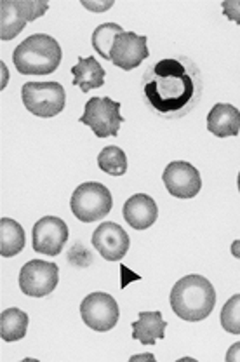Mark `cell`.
Returning <instances> with one entry per match:
<instances>
[{
    "mask_svg": "<svg viewBox=\"0 0 240 362\" xmlns=\"http://www.w3.org/2000/svg\"><path fill=\"white\" fill-rule=\"evenodd\" d=\"M0 70H2V82H0V89H6L7 88V82H9V70H7L6 63H0Z\"/></svg>",
    "mask_w": 240,
    "mask_h": 362,
    "instance_id": "obj_26",
    "label": "cell"
},
{
    "mask_svg": "<svg viewBox=\"0 0 240 362\" xmlns=\"http://www.w3.org/2000/svg\"><path fill=\"white\" fill-rule=\"evenodd\" d=\"M237 187H239V192H240V173H239V178H237Z\"/></svg>",
    "mask_w": 240,
    "mask_h": 362,
    "instance_id": "obj_29",
    "label": "cell"
},
{
    "mask_svg": "<svg viewBox=\"0 0 240 362\" xmlns=\"http://www.w3.org/2000/svg\"><path fill=\"white\" fill-rule=\"evenodd\" d=\"M221 326L227 333L240 334V293L234 294L221 308Z\"/></svg>",
    "mask_w": 240,
    "mask_h": 362,
    "instance_id": "obj_22",
    "label": "cell"
},
{
    "mask_svg": "<svg viewBox=\"0 0 240 362\" xmlns=\"http://www.w3.org/2000/svg\"><path fill=\"white\" fill-rule=\"evenodd\" d=\"M68 240V226L58 216H44L33 225V251L58 256Z\"/></svg>",
    "mask_w": 240,
    "mask_h": 362,
    "instance_id": "obj_11",
    "label": "cell"
},
{
    "mask_svg": "<svg viewBox=\"0 0 240 362\" xmlns=\"http://www.w3.org/2000/svg\"><path fill=\"white\" fill-rule=\"evenodd\" d=\"M208 129L217 138L239 136L240 133V110L234 105L216 103L208 113Z\"/></svg>",
    "mask_w": 240,
    "mask_h": 362,
    "instance_id": "obj_15",
    "label": "cell"
},
{
    "mask_svg": "<svg viewBox=\"0 0 240 362\" xmlns=\"http://www.w3.org/2000/svg\"><path fill=\"white\" fill-rule=\"evenodd\" d=\"M224 359H227V362H240V341L234 343V345L228 349Z\"/></svg>",
    "mask_w": 240,
    "mask_h": 362,
    "instance_id": "obj_25",
    "label": "cell"
},
{
    "mask_svg": "<svg viewBox=\"0 0 240 362\" xmlns=\"http://www.w3.org/2000/svg\"><path fill=\"white\" fill-rule=\"evenodd\" d=\"M59 281V267L44 259L25 263L20 272V288L26 296L44 298L56 289Z\"/></svg>",
    "mask_w": 240,
    "mask_h": 362,
    "instance_id": "obj_9",
    "label": "cell"
},
{
    "mask_svg": "<svg viewBox=\"0 0 240 362\" xmlns=\"http://www.w3.org/2000/svg\"><path fill=\"white\" fill-rule=\"evenodd\" d=\"M25 247V230L11 218L0 220V255L2 258H13Z\"/></svg>",
    "mask_w": 240,
    "mask_h": 362,
    "instance_id": "obj_18",
    "label": "cell"
},
{
    "mask_svg": "<svg viewBox=\"0 0 240 362\" xmlns=\"http://www.w3.org/2000/svg\"><path fill=\"white\" fill-rule=\"evenodd\" d=\"M150 56L145 35H136L134 32H122L115 39L110 51V62L122 70L131 71L140 66Z\"/></svg>",
    "mask_w": 240,
    "mask_h": 362,
    "instance_id": "obj_12",
    "label": "cell"
},
{
    "mask_svg": "<svg viewBox=\"0 0 240 362\" xmlns=\"http://www.w3.org/2000/svg\"><path fill=\"white\" fill-rule=\"evenodd\" d=\"M63 51L59 42L46 33L30 35L14 49L13 62L21 75H49L58 70Z\"/></svg>",
    "mask_w": 240,
    "mask_h": 362,
    "instance_id": "obj_3",
    "label": "cell"
},
{
    "mask_svg": "<svg viewBox=\"0 0 240 362\" xmlns=\"http://www.w3.org/2000/svg\"><path fill=\"white\" fill-rule=\"evenodd\" d=\"M126 32L117 23H103L92 32V47L103 59H110V51L114 47L115 39L119 33Z\"/></svg>",
    "mask_w": 240,
    "mask_h": 362,
    "instance_id": "obj_20",
    "label": "cell"
},
{
    "mask_svg": "<svg viewBox=\"0 0 240 362\" xmlns=\"http://www.w3.org/2000/svg\"><path fill=\"white\" fill-rule=\"evenodd\" d=\"M80 315L85 326L104 333V331H110L117 326L120 312L117 301L112 294L96 291L88 294L82 300Z\"/></svg>",
    "mask_w": 240,
    "mask_h": 362,
    "instance_id": "obj_8",
    "label": "cell"
},
{
    "mask_svg": "<svg viewBox=\"0 0 240 362\" xmlns=\"http://www.w3.org/2000/svg\"><path fill=\"white\" fill-rule=\"evenodd\" d=\"M80 124L91 127L97 138H110L117 136L120 126L124 124V117L120 115V103L108 96H96L85 103Z\"/></svg>",
    "mask_w": 240,
    "mask_h": 362,
    "instance_id": "obj_7",
    "label": "cell"
},
{
    "mask_svg": "<svg viewBox=\"0 0 240 362\" xmlns=\"http://www.w3.org/2000/svg\"><path fill=\"white\" fill-rule=\"evenodd\" d=\"M92 246L108 262H120L127 255L131 239L115 221H104L92 233Z\"/></svg>",
    "mask_w": 240,
    "mask_h": 362,
    "instance_id": "obj_13",
    "label": "cell"
},
{
    "mask_svg": "<svg viewBox=\"0 0 240 362\" xmlns=\"http://www.w3.org/2000/svg\"><path fill=\"white\" fill-rule=\"evenodd\" d=\"M49 4L39 0H2L0 4V39L13 40L23 32L25 25L47 13Z\"/></svg>",
    "mask_w": 240,
    "mask_h": 362,
    "instance_id": "obj_6",
    "label": "cell"
},
{
    "mask_svg": "<svg viewBox=\"0 0 240 362\" xmlns=\"http://www.w3.org/2000/svg\"><path fill=\"white\" fill-rule=\"evenodd\" d=\"M112 206H114V199H112L110 190L103 183H96V181H85L78 185L70 199L73 216L82 223H95V221L103 220L112 211Z\"/></svg>",
    "mask_w": 240,
    "mask_h": 362,
    "instance_id": "obj_4",
    "label": "cell"
},
{
    "mask_svg": "<svg viewBox=\"0 0 240 362\" xmlns=\"http://www.w3.org/2000/svg\"><path fill=\"white\" fill-rule=\"evenodd\" d=\"M162 181L169 194L176 199L197 197L202 188L200 173L190 162L185 160H176L167 164V168L164 169Z\"/></svg>",
    "mask_w": 240,
    "mask_h": 362,
    "instance_id": "obj_10",
    "label": "cell"
},
{
    "mask_svg": "<svg viewBox=\"0 0 240 362\" xmlns=\"http://www.w3.org/2000/svg\"><path fill=\"white\" fill-rule=\"evenodd\" d=\"M82 7H85L91 13H104V11L110 9L114 6L112 0H82Z\"/></svg>",
    "mask_w": 240,
    "mask_h": 362,
    "instance_id": "obj_24",
    "label": "cell"
},
{
    "mask_svg": "<svg viewBox=\"0 0 240 362\" xmlns=\"http://www.w3.org/2000/svg\"><path fill=\"white\" fill-rule=\"evenodd\" d=\"M23 105L32 115L51 119L66 105V93L59 82H26L21 89Z\"/></svg>",
    "mask_w": 240,
    "mask_h": 362,
    "instance_id": "obj_5",
    "label": "cell"
},
{
    "mask_svg": "<svg viewBox=\"0 0 240 362\" xmlns=\"http://www.w3.org/2000/svg\"><path fill=\"white\" fill-rule=\"evenodd\" d=\"M124 220L127 221L134 230H146L157 221L159 216V207L150 195L134 194L124 204Z\"/></svg>",
    "mask_w": 240,
    "mask_h": 362,
    "instance_id": "obj_14",
    "label": "cell"
},
{
    "mask_svg": "<svg viewBox=\"0 0 240 362\" xmlns=\"http://www.w3.org/2000/svg\"><path fill=\"white\" fill-rule=\"evenodd\" d=\"M230 251H232V255L235 256V258L240 259V239L239 240H234V243H232Z\"/></svg>",
    "mask_w": 240,
    "mask_h": 362,
    "instance_id": "obj_28",
    "label": "cell"
},
{
    "mask_svg": "<svg viewBox=\"0 0 240 362\" xmlns=\"http://www.w3.org/2000/svg\"><path fill=\"white\" fill-rule=\"evenodd\" d=\"M133 327V338L141 341L143 345H155L157 339L166 338L167 322L162 319V314L157 312H140L138 320L131 324Z\"/></svg>",
    "mask_w": 240,
    "mask_h": 362,
    "instance_id": "obj_16",
    "label": "cell"
},
{
    "mask_svg": "<svg viewBox=\"0 0 240 362\" xmlns=\"http://www.w3.org/2000/svg\"><path fill=\"white\" fill-rule=\"evenodd\" d=\"M131 361H155V356L153 354H138V356L131 357Z\"/></svg>",
    "mask_w": 240,
    "mask_h": 362,
    "instance_id": "obj_27",
    "label": "cell"
},
{
    "mask_svg": "<svg viewBox=\"0 0 240 362\" xmlns=\"http://www.w3.org/2000/svg\"><path fill=\"white\" fill-rule=\"evenodd\" d=\"M145 96L150 107L164 117L179 115L192 105L195 78L185 63L176 58L157 62L145 78Z\"/></svg>",
    "mask_w": 240,
    "mask_h": 362,
    "instance_id": "obj_1",
    "label": "cell"
},
{
    "mask_svg": "<svg viewBox=\"0 0 240 362\" xmlns=\"http://www.w3.org/2000/svg\"><path fill=\"white\" fill-rule=\"evenodd\" d=\"M221 7H223V14L228 20L240 25V0H224Z\"/></svg>",
    "mask_w": 240,
    "mask_h": 362,
    "instance_id": "obj_23",
    "label": "cell"
},
{
    "mask_svg": "<svg viewBox=\"0 0 240 362\" xmlns=\"http://www.w3.org/2000/svg\"><path fill=\"white\" fill-rule=\"evenodd\" d=\"M28 315L20 308H6L0 315V337L7 343L23 339L28 329Z\"/></svg>",
    "mask_w": 240,
    "mask_h": 362,
    "instance_id": "obj_19",
    "label": "cell"
},
{
    "mask_svg": "<svg viewBox=\"0 0 240 362\" xmlns=\"http://www.w3.org/2000/svg\"><path fill=\"white\" fill-rule=\"evenodd\" d=\"M172 312L186 322L208 319L216 305L215 286L204 275L192 274L179 279L169 296Z\"/></svg>",
    "mask_w": 240,
    "mask_h": 362,
    "instance_id": "obj_2",
    "label": "cell"
},
{
    "mask_svg": "<svg viewBox=\"0 0 240 362\" xmlns=\"http://www.w3.org/2000/svg\"><path fill=\"white\" fill-rule=\"evenodd\" d=\"M97 165L110 176H124L127 171V157L119 146H104L97 156Z\"/></svg>",
    "mask_w": 240,
    "mask_h": 362,
    "instance_id": "obj_21",
    "label": "cell"
},
{
    "mask_svg": "<svg viewBox=\"0 0 240 362\" xmlns=\"http://www.w3.org/2000/svg\"><path fill=\"white\" fill-rule=\"evenodd\" d=\"M72 74L73 86H78L82 93H89L92 89L103 88L107 70L92 56H88V58H82L80 56L77 65L72 66Z\"/></svg>",
    "mask_w": 240,
    "mask_h": 362,
    "instance_id": "obj_17",
    "label": "cell"
}]
</instances>
